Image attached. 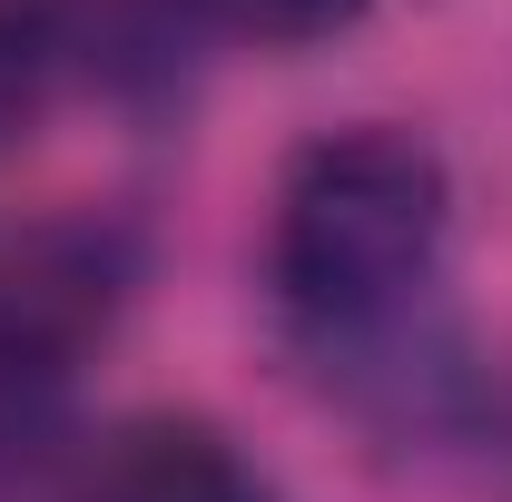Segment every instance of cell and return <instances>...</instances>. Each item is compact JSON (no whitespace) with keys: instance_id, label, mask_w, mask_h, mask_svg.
I'll use <instances>...</instances> for the list:
<instances>
[{"instance_id":"6da1fadb","label":"cell","mask_w":512,"mask_h":502,"mask_svg":"<svg viewBox=\"0 0 512 502\" xmlns=\"http://www.w3.org/2000/svg\"><path fill=\"white\" fill-rule=\"evenodd\" d=\"M453 227V178L414 128H335L296 148L276 188L266 276L316 335H375L404 315V296L434 276Z\"/></svg>"},{"instance_id":"7a4b0ae2","label":"cell","mask_w":512,"mask_h":502,"mask_svg":"<svg viewBox=\"0 0 512 502\" xmlns=\"http://www.w3.org/2000/svg\"><path fill=\"white\" fill-rule=\"evenodd\" d=\"M79 502H266L237 443L217 424H188V414H138L99 443L89 463V493Z\"/></svg>"},{"instance_id":"3957f363","label":"cell","mask_w":512,"mask_h":502,"mask_svg":"<svg viewBox=\"0 0 512 502\" xmlns=\"http://www.w3.org/2000/svg\"><path fill=\"white\" fill-rule=\"evenodd\" d=\"M50 60H60V40H50V10H30V0H0V148L40 119V99H50Z\"/></svg>"},{"instance_id":"277c9868","label":"cell","mask_w":512,"mask_h":502,"mask_svg":"<svg viewBox=\"0 0 512 502\" xmlns=\"http://www.w3.org/2000/svg\"><path fill=\"white\" fill-rule=\"evenodd\" d=\"M227 30H247V40H276V50H306L325 30H345L365 0H207Z\"/></svg>"},{"instance_id":"5b68a950","label":"cell","mask_w":512,"mask_h":502,"mask_svg":"<svg viewBox=\"0 0 512 502\" xmlns=\"http://www.w3.org/2000/svg\"><path fill=\"white\" fill-rule=\"evenodd\" d=\"M50 394H60V375H40V365H10L0 355V473L30 453V434L50 424Z\"/></svg>"}]
</instances>
